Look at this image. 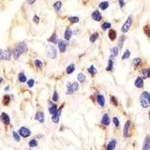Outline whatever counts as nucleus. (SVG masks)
Wrapping results in <instances>:
<instances>
[{
    "label": "nucleus",
    "mask_w": 150,
    "mask_h": 150,
    "mask_svg": "<svg viewBox=\"0 0 150 150\" xmlns=\"http://www.w3.org/2000/svg\"><path fill=\"white\" fill-rule=\"evenodd\" d=\"M34 84H35V80H34L33 79H30L29 80L27 81V85H28V86L29 88L33 87Z\"/></svg>",
    "instance_id": "37998d69"
},
{
    "label": "nucleus",
    "mask_w": 150,
    "mask_h": 150,
    "mask_svg": "<svg viewBox=\"0 0 150 150\" xmlns=\"http://www.w3.org/2000/svg\"><path fill=\"white\" fill-rule=\"evenodd\" d=\"M68 20L71 23H76L79 22V17H68Z\"/></svg>",
    "instance_id": "58836bf2"
},
{
    "label": "nucleus",
    "mask_w": 150,
    "mask_h": 150,
    "mask_svg": "<svg viewBox=\"0 0 150 150\" xmlns=\"http://www.w3.org/2000/svg\"><path fill=\"white\" fill-rule=\"evenodd\" d=\"M134 85L138 89H141L143 87V85H144V83H143V78L140 77H137V79L135 80L134 81Z\"/></svg>",
    "instance_id": "f8f14e48"
},
{
    "label": "nucleus",
    "mask_w": 150,
    "mask_h": 150,
    "mask_svg": "<svg viewBox=\"0 0 150 150\" xmlns=\"http://www.w3.org/2000/svg\"><path fill=\"white\" fill-rule=\"evenodd\" d=\"M149 120H150V110L149 111Z\"/></svg>",
    "instance_id": "3c124183"
},
{
    "label": "nucleus",
    "mask_w": 150,
    "mask_h": 150,
    "mask_svg": "<svg viewBox=\"0 0 150 150\" xmlns=\"http://www.w3.org/2000/svg\"><path fill=\"white\" fill-rule=\"evenodd\" d=\"M119 6H120L121 8H122L125 5V2L124 0H119Z\"/></svg>",
    "instance_id": "de8ad7c7"
},
{
    "label": "nucleus",
    "mask_w": 150,
    "mask_h": 150,
    "mask_svg": "<svg viewBox=\"0 0 150 150\" xmlns=\"http://www.w3.org/2000/svg\"><path fill=\"white\" fill-rule=\"evenodd\" d=\"M144 31H145V33L148 35V37H149V38H150V26H145Z\"/></svg>",
    "instance_id": "c03bdc74"
},
{
    "label": "nucleus",
    "mask_w": 150,
    "mask_h": 150,
    "mask_svg": "<svg viewBox=\"0 0 150 150\" xmlns=\"http://www.w3.org/2000/svg\"><path fill=\"white\" fill-rule=\"evenodd\" d=\"M20 135L17 133V132H16V131H14V132H13V137H14V140H15L16 141H17V142H19V141L20 140Z\"/></svg>",
    "instance_id": "a19ab883"
},
{
    "label": "nucleus",
    "mask_w": 150,
    "mask_h": 150,
    "mask_svg": "<svg viewBox=\"0 0 150 150\" xmlns=\"http://www.w3.org/2000/svg\"><path fill=\"white\" fill-rule=\"evenodd\" d=\"M116 140H110V141L109 142V143L107 145V149L108 150L114 149L115 147H116Z\"/></svg>",
    "instance_id": "4be33fe9"
},
{
    "label": "nucleus",
    "mask_w": 150,
    "mask_h": 150,
    "mask_svg": "<svg viewBox=\"0 0 150 150\" xmlns=\"http://www.w3.org/2000/svg\"><path fill=\"white\" fill-rule=\"evenodd\" d=\"M47 56L50 59H56L57 56V50L56 47L53 46L48 47L47 49Z\"/></svg>",
    "instance_id": "39448f33"
},
{
    "label": "nucleus",
    "mask_w": 150,
    "mask_h": 150,
    "mask_svg": "<svg viewBox=\"0 0 150 150\" xmlns=\"http://www.w3.org/2000/svg\"><path fill=\"white\" fill-rule=\"evenodd\" d=\"M33 21L35 23H39V17L37 15H35L33 17Z\"/></svg>",
    "instance_id": "09e8293b"
},
{
    "label": "nucleus",
    "mask_w": 150,
    "mask_h": 150,
    "mask_svg": "<svg viewBox=\"0 0 150 150\" xmlns=\"http://www.w3.org/2000/svg\"><path fill=\"white\" fill-rule=\"evenodd\" d=\"M101 123L104 125H109L110 123V117L108 116L107 113H105L103 117H102V119H101Z\"/></svg>",
    "instance_id": "f3484780"
},
{
    "label": "nucleus",
    "mask_w": 150,
    "mask_h": 150,
    "mask_svg": "<svg viewBox=\"0 0 150 150\" xmlns=\"http://www.w3.org/2000/svg\"><path fill=\"white\" fill-rule=\"evenodd\" d=\"M2 81V78H0V83H1Z\"/></svg>",
    "instance_id": "603ef678"
},
{
    "label": "nucleus",
    "mask_w": 150,
    "mask_h": 150,
    "mask_svg": "<svg viewBox=\"0 0 150 150\" xmlns=\"http://www.w3.org/2000/svg\"><path fill=\"white\" fill-rule=\"evenodd\" d=\"M19 134L23 137L26 138V137H29L31 135V131L29 128L22 127V128H20V130H19Z\"/></svg>",
    "instance_id": "0eeeda50"
},
{
    "label": "nucleus",
    "mask_w": 150,
    "mask_h": 150,
    "mask_svg": "<svg viewBox=\"0 0 150 150\" xmlns=\"http://www.w3.org/2000/svg\"><path fill=\"white\" fill-rule=\"evenodd\" d=\"M130 55H131V52H130L128 50H125V52L124 53V54L122 55V60H125V59H127L128 58L130 57Z\"/></svg>",
    "instance_id": "72a5a7b5"
},
{
    "label": "nucleus",
    "mask_w": 150,
    "mask_h": 150,
    "mask_svg": "<svg viewBox=\"0 0 150 150\" xmlns=\"http://www.w3.org/2000/svg\"><path fill=\"white\" fill-rule=\"evenodd\" d=\"M34 64H35V67L37 68H41L42 66H43V63L41 62V61H40L38 59H35L34 61Z\"/></svg>",
    "instance_id": "e433bc0d"
},
{
    "label": "nucleus",
    "mask_w": 150,
    "mask_h": 150,
    "mask_svg": "<svg viewBox=\"0 0 150 150\" xmlns=\"http://www.w3.org/2000/svg\"><path fill=\"white\" fill-rule=\"evenodd\" d=\"M88 71H89V74H91L92 75H95V74H96V73H97V70H96V68H95L93 65H91V66L88 68Z\"/></svg>",
    "instance_id": "f704fd0d"
},
{
    "label": "nucleus",
    "mask_w": 150,
    "mask_h": 150,
    "mask_svg": "<svg viewBox=\"0 0 150 150\" xmlns=\"http://www.w3.org/2000/svg\"><path fill=\"white\" fill-rule=\"evenodd\" d=\"M119 54V49L116 47H113L110 50V59H113L116 57Z\"/></svg>",
    "instance_id": "412c9836"
},
{
    "label": "nucleus",
    "mask_w": 150,
    "mask_h": 150,
    "mask_svg": "<svg viewBox=\"0 0 150 150\" xmlns=\"http://www.w3.org/2000/svg\"><path fill=\"white\" fill-rule=\"evenodd\" d=\"M92 19L94 20L95 21H97V22H99L102 20V15H101V14L98 10H95V11L92 12Z\"/></svg>",
    "instance_id": "6e6552de"
},
{
    "label": "nucleus",
    "mask_w": 150,
    "mask_h": 150,
    "mask_svg": "<svg viewBox=\"0 0 150 150\" xmlns=\"http://www.w3.org/2000/svg\"><path fill=\"white\" fill-rule=\"evenodd\" d=\"M143 149H150V135H147L146 137L144 143H143Z\"/></svg>",
    "instance_id": "4468645a"
},
{
    "label": "nucleus",
    "mask_w": 150,
    "mask_h": 150,
    "mask_svg": "<svg viewBox=\"0 0 150 150\" xmlns=\"http://www.w3.org/2000/svg\"><path fill=\"white\" fill-rule=\"evenodd\" d=\"M0 119H1V120L2 121V122H3L4 124H5V125H8V124L10 123V118L8 116V115L5 113H2V115L0 116Z\"/></svg>",
    "instance_id": "dca6fc26"
},
{
    "label": "nucleus",
    "mask_w": 150,
    "mask_h": 150,
    "mask_svg": "<svg viewBox=\"0 0 150 150\" xmlns=\"http://www.w3.org/2000/svg\"><path fill=\"white\" fill-rule=\"evenodd\" d=\"M11 57V53L9 50H4L0 49V59L9 60Z\"/></svg>",
    "instance_id": "423d86ee"
},
{
    "label": "nucleus",
    "mask_w": 150,
    "mask_h": 150,
    "mask_svg": "<svg viewBox=\"0 0 150 150\" xmlns=\"http://www.w3.org/2000/svg\"><path fill=\"white\" fill-rule=\"evenodd\" d=\"M73 32L72 31H71V29L70 28H67L65 32V35H64L65 39L66 41H69V40L71 39V38Z\"/></svg>",
    "instance_id": "aec40b11"
},
{
    "label": "nucleus",
    "mask_w": 150,
    "mask_h": 150,
    "mask_svg": "<svg viewBox=\"0 0 150 150\" xmlns=\"http://www.w3.org/2000/svg\"><path fill=\"white\" fill-rule=\"evenodd\" d=\"M140 102L143 107L147 108L150 107V94L147 92H143L140 96Z\"/></svg>",
    "instance_id": "f03ea898"
},
{
    "label": "nucleus",
    "mask_w": 150,
    "mask_h": 150,
    "mask_svg": "<svg viewBox=\"0 0 150 150\" xmlns=\"http://www.w3.org/2000/svg\"><path fill=\"white\" fill-rule=\"evenodd\" d=\"M108 7H109V2L107 1L101 2L100 4H99V8H100L101 10H106Z\"/></svg>",
    "instance_id": "cd10ccee"
},
{
    "label": "nucleus",
    "mask_w": 150,
    "mask_h": 150,
    "mask_svg": "<svg viewBox=\"0 0 150 150\" xmlns=\"http://www.w3.org/2000/svg\"><path fill=\"white\" fill-rule=\"evenodd\" d=\"M74 70H75V65L74 64H71L70 65L67 67L66 73L68 74H71L74 71Z\"/></svg>",
    "instance_id": "bb28decb"
},
{
    "label": "nucleus",
    "mask_w": 150,
    "mask_h": 150,
    "mask_svg": "<svg viewBox=\"0 0 150 150\" xmlns=\"http://www.w3.org/2000/svg\"><path fill=\"white\" fill-rule=\"evenodd\" d=\"M131 126V121L128 120L127 122H125V126H124V130H123V135H124V137H128V131H129V128Z\"/></svg>",
    "instance_id": "ddd939ff"
},
{
    "label": "nucleus",
    "mask_w": 150,
    "mask_h": 150,
    "mask_svg": "<svg viewBox=\"0 0 150 150\" xmlns=\"http://www.w3.org/2000/svg\"><path fill=\"white\" fill-rule=\"evenodd\" d=\"M77 80L80 84H84V83L86 82V76L84 75L83 73H80V74H77Z\"/></svg>",
    "instance_id": "a878e982"
},
{
    "label": "nucleus",
    "mask_w": 150,
    "mask_h": 150,
    "mask_svg": "<svg viewBox=\"0 0 150 150\" xmlns=\"http://www.w3.org/2000/svg\"><path fill=\"white\" fill-rule=\"evenodd\" d=\"M141 74H142V77L144 78V79L150 78V68L143 69L141 71Z\"/></svg>",
    "instance_id": "6ab92c4d"
},
{
    "label": "nucleus",
    "mask_w": 150,
    "mask_h": 150,
    "mask_svg": "<svg viewBox=\"0 0 150 150\" xmlns=\"http://www.w3.org/2000/svg\"><path fill=\"white\" fill-rule=\"evenodd\" d=\"M110 27H111V23H110L108 22L104 23L101 25V28H102V29H103L104 31H105L107 29H110Z\"/></svg>",
    "instance_id": "2f4dec72"
},
{
    "label": "nucleus",
    "mask_w": 150,
    "mask_h": 150,
    "mask_svg": "<svg viewBox=\"0 0 150 150\" xmlns=\"http://www.w3.org/2000/svg\"><path fill=\"white\" fill-rule=\"evenodd\" d=\"M98 34L95 32V33L91 35V36H90V38H89V41H90V42L94 43L95 41L98 39Z\"/></svg>",
    "instance_id": "c756f323"
},
{
    "label": "nucleus",
    "mask_w": 150,
    "mask_h": 150,
    "mask_svg": "<svg viewBox=\"0 0 150 150\" xmlns=\"http://www.w3.org/2000/svg\"><path fill=\"white\" fill-rule=\"evenodd\" d=\"M132 22H133V19H132V16L130 15L129 17H128V19L126 20V21L125 22V23L123 24V26H122V32L123 33H126L128 32V30L130 29L131 25H132Z\"/></svg>",
    "instance_id": "20e7f679"
},
{
    "label": "nucleus",
    "mask_w": 150,
    "mask_h": 150,
    "mask_svg": "<svg viewBox=\"0 0 150 150\" xmlns=\"http://www.w3.org/2000/svg\"><path fill=\"white\" fill-rule=\"evenodd\" d=\"M35 1H36V0H27V3L29 4V5H32L33 3H35Z\"/></svg>",
    "instance_id": "8fccbe9b"
},
{
    "label": "nucleus",
    "mask_w": 150,
    "mask_h": 150,
    "mask_svg": "<svg viewBox=\"0 0 150 150\" xmlns=\"http://www.w3.org/2000/svg\"><path fill=\"white\" fill-rule=\"evenodd\" d=\"M27 50H28V47H27L26 44L24 42H21L17 45L13 51V56L15 59H18L20 58V56L23 54L24 53H26Z\"/></svg>",
    "instance_id": "f257e3e1"
},
{
    "label": "nucleus",
    "mask_w": 150,
    "mask_h": 150,
    "mask_svg": "<svg viewBox=\"0 0 150 150\" xmlns=\"http://www.w3.org/2000/svg\"><path fill=\"white\" fill-rule=\"evenodd\" d=\"M52 99H53V101L54 102H56L57 101L59 100V95H58V93H57V92H56V91H55V92H53Z\"/></svg>",
    "instance_id": "79ce46f5"
},
{
    "label": "nucleus",
    "mask_w": 150,
    "mask_h": 150,
    "mask_svg": "<svg viewBox=\"0 0 150 150\" xmlns=\"http://www.w3.org/2000/svg\"><path fill=\"white\" fill-rule=\"evenodd\" d=\"M49 42H51L53 44H57L59 42V40H58V38H57V35H56V33H53L50 38L47 40Z\"/></svg>",
    "instance_id": "5701e85b"
},
{
    "label": "nucleus",
    "mask_w": 150,
    "mask_h": 150,
    "mask_svg": "<svg viewBox=\"0 0 150 150\" xmlns=\"http://www.w3.org/2000/svg\"><path fill=\"white\" fill-rule=\"evenodd\" d=\"M110 101H111V102H112V104H113L114 106H117L118 105V101H117V100H116V98L114 97V96H111L110 97Z\"/></svg>",
    "instance_id": "a18cd8bd"
},
{
    "label": "nucleus",
    "mask_w": 150,
    "mask_h": 150,
    "mask_svg": "<svg viewBox=\"0 0 150 150\" xmlns=\"http://www.w3.org/2000/svg\"><path fill=\"white\" fill-rule=\"evenodd\" d=\"M79 89V85L77 82H74V83H67V94L71 95L77 92Z\"/></svg>",
    "instance_id": "7ed1b4c3"
},
{
    "label": "nucleus",
    "mask_w": 150,
    "mask_h": 150,
    "mask_svg": "<svg viewBox=\"0 0 150 150\" xmlns=\"http://www.w3.org/2000/svg\"><path fill=\"white\" fill-rule=\"evenodd\" d=\"M10 100H11L10 96H9V95H5V96L4 97V99H3V104H4V105H8V104H9V102H10Z\"/></svg>",
    "instance_id": "ea45409f"
},
{
    "label": "nucleus",
    "mask_w": 150,
    "mask_h": 150,
    "mask_svg": "<svg viewBox=\"0 0 150 150\" xmlns=\"http://www.w3.org/2000/svg\"><path fill=\"white\" fill-rule=\"evenodd\" d=\"M18 79H19L20 82H21V83H25V82L26 81V77L25 76V74H24L23 73H20V74H19Z\"/></svg>",
    "instance_id": "7c9ffc66"
},
{
    "label": "nucleus",
    "mask_w": 150,
    "mask_h": 150,
    "mask_svg": "<svg viewBox=\"0 0 150 150\" xmlns=\"http://www.w3.org/2000/svg\"><path fill=\"white\" fill-rule=\"evenodd\" d=\"M58 46H59V49L61 53H65L67 48V43L63 41V40H59L58 42Z\"/></svg>",
    "instance_id": "9d476101"
},
{
    "label": "nucleus",
    "mask_w": 150,
    "mask_h": 150,
    "mask_svg": "<svg viewBox=\"0 0 150 150\" xmlns=\"http://www.w3.org/2000/svg\"><path fill=\"white\" fill-rule=\"evenodd\" d=\"M62 5V4L61 1H57V2H56L54 3L53 8H54V9H55V11H56V12H59L60 10H61Z\"/></svg>",
    "instance_id": "393cba45"
},
{
    "label": "nucleus",
    "mask_w": 150,
    "mask_h": 150,
    "mask_svg": "<svg viewBox=\"0 0 150 150\" xmlns=\"http://www.w3.org/2000/svg\"><path fill=\"white\" fill-rule=\"evenodd\" d=\"M29 146L30 147H32V148H35V147H36V146H38V141L35 139L31 140L29 141Z\"/></svg>",
    "instance_id": "473e14b6"
},
{
    "label": "nucleus",
    "mask_w": 150,
    "mask_h": 150,
    "mask_svg": "<svg viewBox=\"0 0 150 150\" xmlns=\"http://www.w3.org/2000/svg\"><path fill=\"white\" fill-rule=\"evenodd\" d=\"M97 102L101 107H104L105 104V98L101 95H98L97 96Z\"/></svg>",
    "instance_id": "a211bd4d"
},
{
    "label": "nucleus",
    "mask_w": 150,
    "mask_h": 150,
    "mask_svg": "<svg viewBox=\"0 0 150 150\" xmlns=\"http://www.w3.org/2000/svg\"><path fill=\"white\" fill-rule=\"evenodd\" d=\"M116 32L114 29H110V30L109 31L108 36H109V38H110V39L111 41H114L115 39L116 38Z\"/></svg>",
    "instance_id": "b1692460"
},
{
    "label": "nucleus",
    "mask_w": 150,
    "mask_h": 150,
    "mask_svg": "<svg viewBox=\"0 0 150 150\" xmlns=\"http://www.w3.org/2000/svg\"><path fill=\"white\" fill-rule=\"evenodd\" d=\"M35 120L38 121L41 123H44L45 122V113L43 112L38 111L35 114Z\"/></svg>",
    "instance_id": "9b49d317"
},
{
    "label": "nucleus",
    "mask_w": 150,
    "mask_h": 150,
    "mask_svg": "<svg viewBox=\"0 0 150 150\" xmlns=\"http://www.w3.org/2000/svg\"><path fill=\"white\" fill-rule=\"evenodd\" d=\"M113 121L114 125H115L116 127H119V119H118L117 117H114L113 119Z\"/></svg>",
    "instance_id": "49530a36"
},
{
    "label": "nucleus",
    "mask_w": 150,
    "mask_h": 150,
    "mask_svg": "<svg viewBox=\"0 0 150 150\" xmlns=\"http://www.w3.org/2000/svg\"><path fill=\"white\" fill-rule=\"evenodd\" d=\"M62 113V108H59L57 110V111L53 114V116H52V121L54 122V123H58L59 121V117L61 115Z\"/></svg>",
    "instance_id": "1a4fd4ad"
},
{
    "label": "nucleus",
    "mask_w": 150,
    "mask_h": 150,
    "mask_svg": "<svg viewBox=\"0 0 150 150\" xmlns=\"http://www.w3.org/2000/svg\"><path fill=\"white\" fill-rule=\"evenodd\" d=\"M125 40V35H122V36H120V38H119V48H120V49H122V48L123 43H124Z\"/></svg>",
    "instance_id": "4c0bfd02"
},
{
    "label": "nucleus",
    "mask_w": 150,
    "mask_h": 150,
    "mask_svg": "<svg viewBox=\"0 0 150 150\" xmlns=\"http://www.w3.org/2000/svg\"><path fill=\"white\" fill-rule=\"evenodd\" d=\"M57 110H58V107H57L56 104H53V102H50L48 110H49V113H50V114L53 115V113H55L57 111Z\"/></svg>",
    "instance_id": "2eb2a0df"
},
{
    "label": "nucleus",
    "mask_w": 150,
    "mask_h": 150,
    "mask_svg": "<svg viewBox=\"0 0 150 150\" xmlns=\"http://www.w3.org/2000/svg\"><path fill=\"white\" fill-rule=\"evenodd\" d=\"M113 68V60L112 59H110L108 61V65L106 68V71H110Z\"/></svg>",
    "instance_id": "c85d7f7f"
},
{
    "label": "nucleus",
    "mask_w": 150,
    "mask_h": 150,
    "mask_svg": "<svg viewBox=\"0 0 150 150\" xmlns=\"http://www.w3.org/2000/svg\"><path fill=\"white\" fill-rule=\"evenodd\" d=\"M141 62H142V60L140 58H135L133 59L132 62H133V65H134V67H137L141 63Z\"/></svg>",
    "instance_id": "c9c22d12"
}]
</instances>
